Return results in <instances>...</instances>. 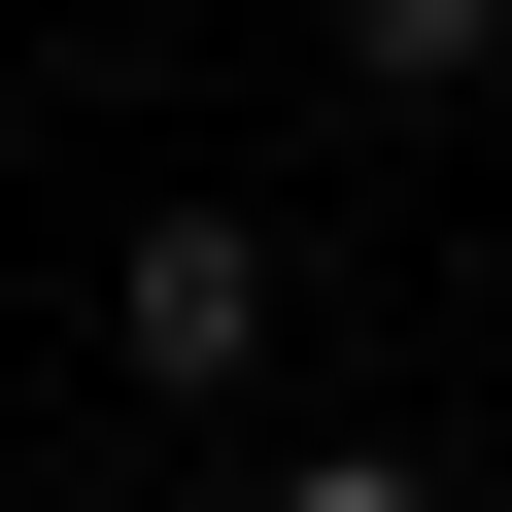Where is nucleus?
Wrapping results in <instances>:
<instances>
[{
    "mask_svg": "<svg viewBox=\"0 0 512 512\" xmlns=\"http://www.w3.org/2000/svg\"><path fill=\"white\" fill-rule=\"evenodd\" d=\"M103 342H137V376H274V239H239V205H137Z\"/></svg>",
    "mask_w": 512,
    "mask_h": 512,
    "instance_id": "obj_1",
    "label": "nucleus"
},
{
    "mask_svg": "<svg viewBox=\"0 0 512 512\" xmlns=\"http://www.w3.org/2000/svg\"><path fill=\"white\" fill-rule=\"evenodd\" d=\"M342 35H376V103H478V69H512V0H342Z\"/></svg>",
    "mask_w": 512,
    "mask_h": 512,
    "instance_id": "obj_2",
    "label": "nucleus"
},
{
    "mask_svg": "<svg viewBox=\"0 0 512 512\" xmlns=\"http://www.w3.org/2000/svg\"><path fill=\"white\" fill-rule=\"evenodd\" d=\"M274 512H444V478H410V444H308V478H274Z\"/></svg>",
    "mask_w": 512,
    "mask_h": 512,
    "instance_id": "obj_3",
    "label": "nucleus"
}]
</instances>
